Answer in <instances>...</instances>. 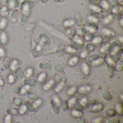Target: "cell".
Returning <instances> with one entry per match:
<instances>
[{"instance_id": "6da1fadb", "label": "cell", "mask_w": 123, "mask_h": 123, "mask_svg": "<svg viewBox=\"0 0 123 123\" xmlns=\"http://www.w3.org/2000/svg\"><path fill=\"white\" fill-rule=\"evenodd\" d=\"M6 21L5 20H2L1 22V27H4L5 25Z\"/></svg>"}, {"instance_id": "3957f363", "label": "cell", "mask_w": 123, "mask_h": 123, "mask_svg": "<svg viewBox=\"0 0 123 123\" xmlns=\"http://www.w3.org/2000/svg\"><path fill=\"white\" fill-rule=\"evenodd\" d=\"M81 88H82V89H83V90H85V87H83ZM87 89V87H86V89ZM87 90H88V89H87ZM87 90H86V91ZM83 92H85V90H83Z\"/></svg>"}, {"instance_id": "7a4b0ae2", "label": "cell", "mask_w": 123, "mask_h": 123, "mask_svg": "<svg viewBox=\"0 0 123 123\" xmlns=\"http://www.w3.org/2000/svg\"><path fill=\"white\" fill-rule=\"evenodd\" d=\"M4 55V51L3 49H0V55L1 56H3Z\"/></svg>"}]
</instances>
